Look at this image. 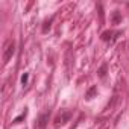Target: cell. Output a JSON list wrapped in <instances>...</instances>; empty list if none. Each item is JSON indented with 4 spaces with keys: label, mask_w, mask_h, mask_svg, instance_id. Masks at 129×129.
<instances>
[{
    "label": "cell",
    "mask_w": 129,
    "mask_h": 129,
    "mask_svg": "<svg viewBox=\"0 0 129 129\" xmlns=\"http://www.w3.org/2000/svg\"><path fill=\"white\" fill-rule=\"evenodd\" d=\"M26 115H27V111L24 109V112H23V114H20L18 117H15V118L12 120V123H20L21 120H24V118H26Z\"/></svg>",
    "instance_id": "9c48e42d"
},
{
    "label": "cell",
    "mask_w": 129,
    "mask_h": 129,
    "mask_svg": "<svg viewBox=\"0 0 129 129\" xmlns=\"http://www.w3.org/2000/svg\"><path fill=\"white\" fill-rule=\"evenodd\" d=\"M14 53H15V43L12 40H9V41H6L5 49H3V64H8Z\"/></svg>",
    "instance_id": "6da1fadb"
},
{
    "label": "cell",
    "mask_w": 129,
    "mask_h": 129,
    "mask_svg": "<svg viewBox=\"0 0 129 129\" xmlns=\"http://www.w3.org/2000/svg\"><path fill=\"white\" fill-rule=\"evenodd\" d=\"M27 81H29V73H24V75L21 76V84H23V87L27 85Z\"/></svg>",
    "instance_id": "30bf717a"
},
{
    "label": "cell",
    "mask_w": 129,
    "mask_h": 129,
    "mask_svg": "<svg viewBox=\"0 0 129 129\" xmlns=\"http://www.w3.org/2000/svg\"><path fill=\"white\" fill-rule=\"evenodd\" d=\"M106 73H108V64H102V66L99 67V70H97V75H99L100 79H105Z\"/></svg>",
    "instance_id": "277c9868"
},
{
    "label": "cell",
    "mask_w": 129,
    "mask_h": 129,
    "mask_svg": "<svg viewBox=\"0 0 129 129\" xmlns=\"http://www.w3.org/2000/svg\"><path fill=\"white\" fill-rule=\"evenodd\" d=\"M70 117H72L70 112H62V114H59V115L55 118V123H56V124H64V123H67V121L70 120Z\"/></svg>",
    "instance_id": "3957f363"
},
{
    "label": "cell",
    "mask_w": 129,
    "mask_h": 129,
    "mask_svg": "<svg viewBox=\"0 0 129 129\" xmlns=\"http://www.w3.org/2000/svg\"><path fill=\"white\" fill-rule=\"evenodd\" d=\"M96 94H97V87H91V88H88V91L85 93V99H87V100H91Z\"/></svg>",
    "instance_id": "8992f818"
},
{
    "label": "cell",
    "mask_w": 129,
    "mask_h": 129,
    "mask_svg": "<svg viewBox=\"0 0 129 129\" xmlns=\"http://www.w3.org/2000/svg\"><path fill=\"white\" fill-rule=\"evenodd\" d=\"M127 8H129V3H127Z\"/></svg>",
    "instance_id": "8fae6325"
},
{
    "label": "cell",
    "mask_w": 129,
    "mask_h": 129,
    "mask_svg": "<svg viewBox=\"0 0 129 129\" xmlns=\"http://www.w3.org/2000/svg\"><path fill=\"white\" fill-rule=\"evenodd\" d=\"M52 21H53V18L44 21V24H43V32H49V30H50V27H52Z\"/></svg>",
    "instance_id": "ba28073f"
},
{
    "label": "cell",
    "mask_w": 129,
    "mask_h": 129,
    "mask_svg": "<svg viewBox=\"0 0 129 129\" xmlns=\"http://www.w3.org/2000/svg\"><path fill=\"white\" fill-rule=\"evenodd\" d=\"M111 20H112V24H118L121 21V14L118 11H114L112 15H111Z\"/></svg>",
    "instance_id": "52a82bcc"
},
{
    "label": "cell",
    "mask_w": 129,
    "mask_h": 129,
    "mask_svg": "<svg viewBox=\"0 0 129 129\" xmlns=\"http://www.w3.org/2000/svg\"><path fill=\"white\" fill-rule=\"evenodd\" d=\"M112 35H114L112 30H105V32L100 35V38H102L103 41H114V37H112Z\"/></svg>",
    "instance_id": "5b68a950"
},
{
    "label": "cell",
    "mask_w": 129,
    "mask_h": 129,
    "mask_svg": "<svg viewBox=\"0 0 129 129\" xmlns=\"http://www.w3.org/2000/svg\"><path fill=\"white\" fill-rule=\"evenodd\" d=\"M49 117H50V114L49 112H43L40 117H38V121H37V126L40 127V129H44L46 126H47V121H49Z\"/></svg>",
    "instance_id": "7a4b0ae2"
}]
</instances>
